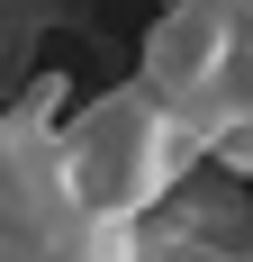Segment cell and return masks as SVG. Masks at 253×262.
I'll use <instances>...</instances> for the list:
<instances>
[{
	"label": "cell",
	"mask_w": 253,
	"mask_h": 262,
	"mask_svg": "<svg viewBox=\"0 0 253 262\" xmlns=\"http://www.w3.org/2000/svg\"><path fill=\"white\" fill-rule=\"evenodd\" d=\"M217 63H226V0H172L154 18V36H145L136 91H154V100L172 108V118H190V136H199L208 100H217Z\"/></svg>",
	"instance_id": "3"
},
{
	"label": "cell",
	"mask_w": 253,
	"mask_h": 262,
	"mask_svg": "<svg viewBox=\"0 0 253 262\" xmlns=\"http://www.w3.org/2000/svg\"><path fill=\"white\" fill-rule=\"evenodd\" d=\"M208 262H253V253H208Z\"/></svg>",
	"instance_id": "4"
},
{
	"label": "cell",
	"mask_w": 253,
	"mask_h": 262,
	"mask_svg": "<svg viewBox=\"0 0 253 262\" xmlns=\"http://www.w3.org/2000/svg\"><path fill=\"white\" fill-rule=\"evenodd\" d=\"M54 163L81 217H145L199 172V136L154 91H100L73 118H54Z\"/></svg>",
	"instance_id": "1"
},
{
	"label": "cell",
	"mask_w": 253,
	"mask_h": 262,
	"mask_svg": "<svg viewBox=\"0 0 253 262\" xmlns=\"http://www.w3.org/2000/svg\"><path fill=\"white\" fill-rule=\"evenodd\" d=\"M81 208L54 163V91L0 118V262H54L73 244Z\"/></svg>",
	"instance_id": "2"
}]
</instances>
